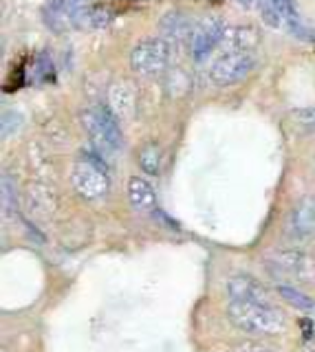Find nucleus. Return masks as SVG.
Listing matches in <instances>:
<instances>
[{
    "mask_svg": "<svg viewBox=\"0 0 315 352\" xmlns=\"http://www.w3.org/2000/svg\"><path fill=\"white\" fill-rule=\"evenodd\" d=\"M232 324L252 335H280L287 328V317L278 311L276 304H254V302H230L227 306Z\"/></svg>",
    "mask_w": 315,
    "mask_h": 352,
    "instance_id": "obj_1",
    "label": "nucleus"
},
{
    "mask_svg": "<svg viewBox=\"0 0 315 352\" xmlns=\"http://www.w3.org/2000/svg\"><path fill=\"white\" fill-rule=\"evenodd\" d=\"M71 185L86 201H100L111 190L108 165L95 152H82V159L71 170Z\"/></svg>",
    "mask_w": 315,
    "mask_h": 352,
    "instance_id": "obj_2",
    "label": "nucleus"
},
{
    "mask_svg": "<svg viewBox=\"0 0 315 352\" xmlns=\"http://www.w3.org/2000/svg\"><path fill=\"white\" fill-rule=\"evenodd\" d=\"M82 124L93 146L100 152H117L124 148V135L119 119L108 104H97L82 113Z\"/></svg>",
    "mask_w": 315,
    "mask_h": 352,
    "instance_id": "obj_3",
    "label": "nucleus"
},
{
    "mask_svg": "<svg viewBox=\"0 0 315 352\" xmlns=\"http://www.w3.org/2000/svg\"><path fill=\"white\" fill-rule=\"evenodd\" d=\"M172 44L161 36H148L139 40L130 51V66L133 71L146 77L161 75L170 64Z\"/></svg>",
    "mask_w": 315,
    "mask_h": 352,
    "instance_id": "obj_4",
    "label": "nucleus"
},
{
    "mask_svg": "<svg viewBox=\"0 0 315 352\" xmlns=\"http://www.w3.org/2000/svg\"><path fill=\"white\" fill-rule=\"evenodd\" d=\"M256 55L254 51H238V53H221L210 66V80L216 86H232L241 82L254 69Z\"/></svg>",
    "mask_w": 315,
    "mask_h": 352,
    "instance_id": "obj_5",
    "label": "nucleus"
},
{
    "mask_svg": "<svg viewBox=\"0 0 315 352\" xmlns=\"http://www.w3.org/2000/svg\"><path fill=\"white\" fill-rule=\"evenodd\" d=\"M225 31H227V27L219 16H208V18L199 20L197 25H194V31L190 36L192 58L197 62L208 58V53H212L223 42Z\"/></svg>",
    "mask_w": 315,
    "mask_h": 352,
    "instance_id": "obj_6",
    "label": "nucleus"
},
{
    "mask_svg": "<svg viewBox=\"0 0 315 352\" xmlns=\"http://www.w3.org/2000/svg\"><path fill=\"white\" fill-rule=\"evenodd\" d=\"M269 269L280 275H289L296 280H311L315 275V260L300 249L276 251L267 258Z\"/></svg>",
    "mask_w": 315,
    "mask_h": 352,
    "instance_id": "obj_7",
    "label": "nucleus"
},
{
    "mask_svg": "<svg viewBox=\"0 0 315 352\" xmlns=\"http://www.w3.org/2000/svg\"><path fill=\"white\" fill-rule=\"evenodd\" d=\"M232 302H254V304H274L269 291L252 275H234L225 284Z\"/></svg>",
    "mask_w": 315,
    "mask_h": 352,
    "instance_id": "obj_8",
    "label": "nucleus"
},
{
    "mask_svg": "<svg viewBox=\"0 0 315 352\" xmlns=\"http://www.w3.org/2000/svg\"><path fill=\"white\" fill-rule=\"evenodd\" d=\"M192 31H194L192 18L181 9H170L168 14H164V18H161V22H159L161 38H166L170 44L172 42H183V40L190 42Z\"/></svg>",
    "mask_w": 315,
    "mask_h": 352,
    "instance_id": "obj_9",
    "label": "nucleus"
},
{
    "mask_svg": "<svg viewBox=\"0 0 315 352\" xmlns=\"http://www.w3.org/2000/svg\"><path fill=\"white\" fill-rule=\"evenodd\" d=\"M289 236L291 238H309L315 236V198L307 196L293 207L289 216Z\"/></svg>",
    "mask_w": 315,
    "mask_h": 352,
    "instance_id": "obj_10",
    "label": "nucleus"
},
{
    "mask_svg": "<svg viewBox=\"0 0 315 352\" xmlns=\"http://www.w3.org/2000/svg\"><path fill=\"white\" fill-rule=\"evenodd\" d=\"M260 40V33L249 27V25H238V27H227L221 49L223 53H238V51H254Z\"/></svg>",
    "mask_w": 315,
    "mask_h": 352,
    "instance_id": "obj_11",
    "label": "nucleus"
},
{
    "mask_svg": "<svg viewBox=\"0 0 315 352\" xmlns=\"http://www.w3.org/2000/svg\"><path fill=\"white\" fill-rule=\"evenodd\" d=\"M108 108L117 115L119 121L135 115V91L128 82L119 80L108 88Z\"/></svg>",
    "mask_w": 315,
    "mask_h": 352,
    "instance_id": "obj_12",
    "label": "nucleus"
},
{
    "mask_svg": "<svg viewBox=\"0 0 315 352\" xmlns=\"http://www.w3.org/2000/svg\"><path fill=\"white\" fill-rule=\"evenodd\" d=\"M71 20L80 29H102L113 20V14L104 5H82L80 9L73 11Z\"/></svg>",
    "mask_w": 315,
    "mask_h": 352,
    "instance_id": "obj_13",
    "label": "nucleus"
},
{
    "mask_svg": "<svg viewBox=\"0 0 315 352\" xmlns=\"http://www.w3.org/2000/svg\"><path fill=\"white\" fill-rule=\"evenodd\" d=\"M128 198L139 212H155L157 209V194L152 190V185L141 176H133L128 181Z\"/></svg>",
    "mask_w": 315,
    "mask_h": 352,
    "instance_id": "obj_14",
    "label": "nucleus"
},
{
    "mask_svg": "<svg viewBox=\"0 0 315 352\" xmlns=\"http://www.w3.org/2000/svg\"><path fill=\"white\" fill-rule=\"evenodd\" d=\"M276 293L287 304H291L293 308H298V311H304V313L315 311V300H313V297H309L307 293H302L300 289H296V286H291V284H278L276 286Z\"/></svg>",
    "mask_w": 315,
    "mask_h": 352,
    "instance_id": "obj_15",
    "label": "nucleus"
},
{
    "mask_svg": "<svg viewBox=\"0 0 315 352\" xmlns=\"http://www.w3.org/2000/svg\"><path fill=\"white\" fill-rule=\"evenodd\" d=\"M139 165L141 170H144L146 174H152L155 176L161 168V150L157 143H146L144 148L139 150Z\"/></svg>",
    "mask_w": 315,
    "mask_h": 352,
    "instance_id": "obj_16",
    "label": "nucleus"
},
{
    "mask_svg": "<svg viewBox=\"0 0 315 352\" xmlns=\"http://www.w3.org/2000/svg\"><path fill=\"white\" fill-rule=\"evenodd\" d=\"M3 212L5 218H12L18 216V198H16V190L12 185V179L5 174L3 176Z\"/></svg>",
    "mask_w": 315,
    "mask_h": 352,
    "instance_id": "obj_17",
    "label": "nucleus"
},
{
    "mask_svg": "<svg viewBox=\"0 0 315 352\" xmlns=\"http://www.w3.org/2000/svg\"><path fill=\"white\" fill-rule=\"evenodd\" d=\"M291 121H293V124H296L300 130L315 132V106L296 108V110L291 113Z\"/></svg>",
    "mask_w": 315,
    "mask_h": 352,
    "instance_id": "obj_18",
    "label": "nucleus"
},
{
    "mask_svg": "<svg viewBox=\"0 0 315 352\" xmlns=\"http://www.w3.org/2000/svg\"><path fill=\"white\" fill-rule=\"evenodd\" d=\"M258 9H260V16H263V22L265 25H269V27H274V29H278L280 25H282V18L278 11H276V7L269 3V0H258Z\"/></svg>",
    "mask_w": 315,
    "mask_h": 352,
    "instance_id": "obj_19",
    "label": "nucleus"
},
{
    "mask_svg": "<svg viewBox=\"0 0 315 352\" xmlns=\"http://www.w3.org/2000/svg\"><path fill=\"white\" fill-rule=\"evenodd\" d=\"M23 126V115L18 110H5L3 113V137H12Z\"/></svg>",
    "mask_w": 315,
    "mask_h": 352,
    "instance_id": "obj_20",
    "label": "nucleus"
},
{
    "mask_svg": "<svg viewBox=\"0 0 315 352\" xmlns=\"http://www.w3.org/2000/svg\"><path fill=\"white\" fill-rule=\"evenodd\" d=\"M269 3L276 7V11L285 20L298 18V11H296V5H293V0H269Z\"/></svg>",
    "mask_w": 315,
    "mask_h": 352,
    "instance_id": "obj_21",
    "label": "nucleus"
},
{
    "mask_svg": "<svg viewBox=\"0 0 315 352\" xmlns=\"http://www.w3.org/2000/svg\"><path fill=\"white\" fill-rule=\"evenodd\" d=\"M287 27H289V31H291L296 38H302V40H313V33H311V29H309V27H304L302 22H300V18L287 20Z\"/></svg>",
    "mask_w": 315,
    "mask_h": 352,
    "instance_id": "obj_22",
    "label": "nucleus"
},
{
    "mask_svg": "<svg viewBox=\"0 0 315 352\" xmlns=\"http://www.w3.org/2000/svg\"><path fill=\"white\" fill-rule=\"evenodd\" d=\"M51 71H53V66H51V60L47 58V55H42V58L38 60V75H42V80H49L51 77Z\"/></svg>",
    "mask_w": 315,
    "mask_h": 352,
    "instance_id": "obj_23",
    "label": "nucleus"
},
{
    "mask_svg": "<svg viewBox=\"0 0 315 352\" xmlns=\"http://www.w3.org/2000/svg\"><path fill=\"white\" fill-rule=\"evenodd\" d=\"M230 352H269V350H265V348H260V346H238V348H234V350H230Z\"/></svg>",
    "mask_w": 315,
    "mask_h": 352,
    "instance_id": "obj_24",
    "label": "nucleus"
},
{
    "mask_svg": "<svg viewBox=\"0 0 315 352\" xmlns=\"http://www.w3.org/2000/svg\"><path fill=\"white\" fill-rule=\"evenodd\" d=\"M238 5H243V7H252L254 3H258V0H236Z\"/></svg>",
    "mask_w": 315,
    "mask_h": 352,
    "instance_id": "obj_25",
    "label": "nucleus"
}]
</instances>
